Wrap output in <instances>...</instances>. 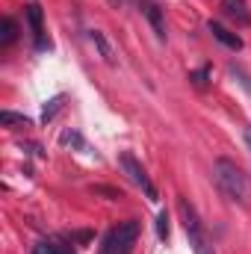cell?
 Masks as SVG:
<instances>
[{
    "instance_id": "obj_1",
    "label": "cell",
    "mask_w": 251,
    "mask_h": 254,
    "mask_svg": "<svg viewBox=\"0 0 251 254\" xmlns=\"http://www.w3.org/2000/svg\"><path fill=\"white\" fill-rule=\"evenodd\" d=\"M213 181H216V187L222 190L225 198H231V201H237V204H249V198H251L249 178H246V172H243L237 163H231L228 157H219V160L213 163Z\"/></svg>"
},
{
    "instance_id": "obj_2",
    "label": "cell",
    "mask_w": 251,
    "mask_h": 254,
    "mask_svg": "<svg viewBox=\"0 0 251 254\" xmlns=\"http://www.w3.org/2000/svg\"><path fill=\"white\" fill-rule=\"evenodd\" d=\"M119 166L125 169V172H127V178H130V181H133L136 187H142V190H145V195H148L151 201H157V190H154V184H151V178L145 175V169H142V163H139V160H136L133 154H122V157H119Z\"/></svg>"
},
{
    "instance_id": "obj_3",
    "label": "cell",
    "mask_w": 251,
    "mask_h": 254,
    "mask_svg": "<svg viewBox=\"0 0 251 254\" xmlns=\"http://www.w3.org/2000/svg\"><path fill=\"white\" fill-rule=\"evenodd\" d=\"M113 237H116L119 254H130L133 243H136V237H139V222H136V219H127V222H122V225L113 231Z\"/></svg>"
},
{
    "instance_id": "obj_4",
    "label": "cell",
    "mask_w": 251,
    "mask_h": 254,
    "mask_svg": "<svg viewBox=\"0 0 251 254\" xmlns=\"http://www.w3.org/2000/svg\"><path fill=\"white\" fill-rule=\"evenodd\" d=\"M222 12L237 21V27H251V12L246 0H222Z\"/></svg>"
},
{
    "instance_id": "obj_5",
    "label": "cell",
    "mask_w": 251,
    "mask_h": 254,
    "mask_svg": "<svg viewBox=\"0 0 251 254\" xmlns=\"http://www.w3.org/2000/svg\"><path fill=\"white\" fill-rule=\"evenodd\" d=\"M207 30H210V33H213V39H216V42H222L225 48H231V51H243V39H240L237 33H231L228 27H222L219 21H210V24H207Z\"/></svg>"
},
{
    "instance_id": "obj_6",
    "label": "cell",
    "mask_w": 251,
    "mask_h": 254,
    "mask_svg": "<svg viewBox=\"0 0 251 254\" xmlns=\"http://www.w3.org/2000/svg\"><path fill=\"white\" fill-rule=\"evenodd\" d=\"M142 12H145V18H148V24L154 27V33H157V39L160 42H166V18H163V12H160V6H154V3H145L142 6Z\"/></svg>"
},
{
    "instance_id": "obj_7",
    "label": "cell",
    "mask_w": 251,
    "mask_h": 254,
    "mask_svg": "<svg viewBox=\"0 0 251 254\" xmlns=\"http://www.w3.org/2000/svg\"><path fill=\"white\" fill-rule=\"evenodd\" d=\"M89 39H92V45L98 48V54H101V60L107 65H116V54H113V45L107 42V36L101 33V30H92L89 33Z\"/></svg>"
},
{
    "instance_id": "obj_8",
    "label": "cell",
    "mask_w": 251,
    "mask_h": 254,
    "mask_svg": "<svg viewBox=\"0 0 251 254\" xmlns=\"http://www.w3.org/2000/svg\"><path fill=\"white\" fill-rule=\"evenodd\" d=\"M0 125L9 127V130H24V127H30V116H21V113H12V110H3L0 113Z\"/></svg>"
},
{
    "instance_id": "obj_9",
    "label": "cell",
    "mask_w": 251,
    "mask_h": 254,
    "mask_svg": "<svg viewBox=\"0 0 251 254\" xmlns=\"http://www.w3.org/2000/svg\"><path fill=\"white\" fill-rule=\"evenodd\" d=\"M187 237H189V246H192L195 254H216L213 246H210V240L204 237V228L201 231H187Z\"/></svg>"
},
{
    "instance_id": "obj_10",
    "label": "cell",
    "mask_w": 251,
    "mask_h": 254,
    "mask_svg": "<svg viewBox=\"0 0 251 254\" xmlns=\"http://www.w3.org/2000/svg\"><path fill=\"white\" fill-rule=\"evenodd\" d=\"M18 39V24L12 18H3L0 21V45H12Z\"/></svg>"
},
{
    "instance_id": "obj_11",
    "label": "cell",
    "mask_w": 251,
    "mask_h": 254,
    "mask_svg": "<svg viewBox=\"0 0 251 254\" xmlns=\"http://www.w3.org/2000/svg\"><path fill=\"white\" fill-rule=\"evenodd\" d=\"M63 104H65V98H63V95H57V98H51V101L45 104V113H42V122H45V125H48V122H54V119H57V113L63 110Z\"/></svg>"
},
{
    "instance_id": "obj_12",
    "label": "cell",
    "mask_w": 251,
    "mask_h": 254,
    "mask_svg": "<svg viewBox=\"0 0 251 254\" xmlns=\"http://www.w3.org/2000/svg\"><path fill=\"white\" fill-rule=\"evenodd\" d=\"M33 254H74L68 246H63V243H39L36 249H33Z\"/></svg>"
},
{
    "instance_id": "obj_13",
    "label": "cell",
    "mask_w": 251,
    "mask_h": 254,
    "mask_svg": "<svg viewBox=\"0 0 251 254\" xmlns=\"http://www.w3.org/2000/svg\"><path fill=\"white\" fill-rule=\"evenodd\" d=\"M189 80H192L198 89H207V83H210V68H198V71H192Z\"/></svg>"
},
{
    "instance_id": "obj_14",
    "label": "cell",
    "mask_w": 251,
    "mask_h": 254,
    "mask_svg": "<svg viewBox=\"0 0 251 254\" xmlns=\"http://www.w3.org/2000/svg\"><path fill=\"white\" fill-rule=\"evenodd\" d=\"M157 237H160V240H169V213H166V210L157 216Z\"/></svg>"
},
{
    "instance_id": "obj_15",
    "label": "cell",
    "mask_w": 251,
    "mask_h": 254,
    "mask_svg": "<svg viewBox=\"0 0 251 254\" xmlns=\"http://www.w3.org/2000/svg\"><path fill=\"white\" fill-rule=\"evenodd\" d=\"M98 254H119V246H116V237H113V231L104 237V243H101Z\"/></svg>"
},
{
    "instance_id": "obj_16",
    "label": "cell",
    "mask_w": 251,
    "mask_h": 254,
    "mask_svg": "<svg viewBox=\"0 0 251 254\" xmlns=\"http://www.w3.org/2000/svg\"><path fill=\"white\" fill-rule=\"evenodd\" d=\"M60 142H63V145H80V148H83V139H80L77 130H65L63 136H60Z\"/></svg>"
},
{
    "instance_id": "obj_17",
    "label": "cell",
    "mask_w": 251,
    "mask_h": 254,
    "mask_svg": "<svg viewBox=\"0 0 251 254\" xmlns=\"http://www.w3.org/2000/svg\"><path fill=\"white\" fill-rule=\"evenodd\" d=\"M92 192L95 195H107L110 201H119L122 198V190H113V187H92Z\"/></svg>"
},
{
    "instance_id": "obj_18",
    "label": "cell",
    "mask_w": 251,
    "mask_h": 254,
    "mask_svg": "<svg viewBox=\"0 0 251 254\" xmlns=\"http://www.w3.org/2000/svg\"><path fill=\"white\" fill-rule=\"evenodd\" d=\"M231 74H234V77H240V83L246 86V92L251 95V80H249V74H246V71H243L240 65H231Z\"/></svg>"
},
{
    "instance_id": "obj_19",
    "label": "cell",
    "mask_w": 251,
    "mask_h": 254,
    "mask_svg": "<svg viewBox=\"0 0 251 254\" xmlns=\"http://www.w3.org/2000/svg\"><path fill=\"white\" fill-rule=\"evenodd\" d=\"M246 142H249V148H251V127H246Z\"/></svg>"
}]
</instances>
